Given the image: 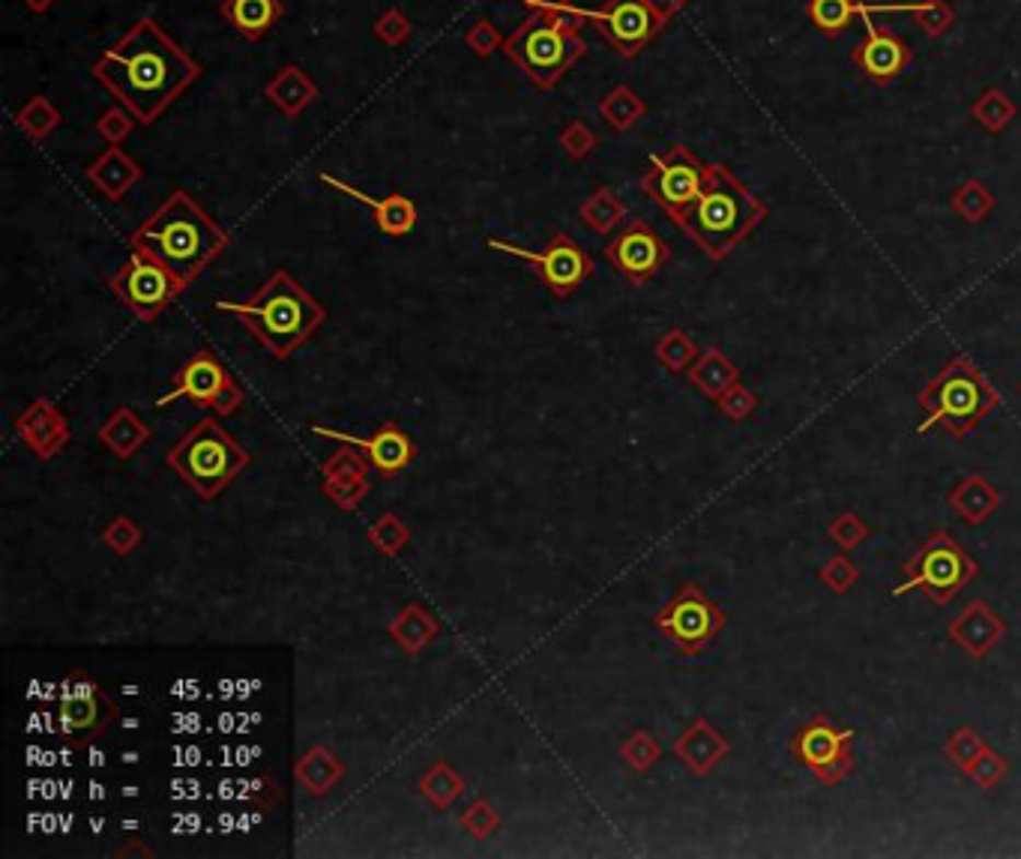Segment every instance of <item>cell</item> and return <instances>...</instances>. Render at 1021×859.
I'll return each instance as SVG.
<instances>
[{"label":"cell","mask_w":1021,"mask_h":859,"mask_svg":"<svg viewBox=\"0 0 1021 859\" xmlns=\"http://www.w3.org/2000/svg\"><path fill=\"white\" fill-rule=\"evenodd\" d=\"M653 626L674 647V653L698 657L726 629V611L719 608L695 581H686L653 614Z\"/></svg>","instance_id":"9c48e42d"},{"label":"cell","mask_w":1021,"mask_h":859,"mask_svg":"<svg viewBox=\"0 0 1021 859\" xmlns=\"http://www.w3.org/2000/svg\"><path fill=\"white\" fill-rule=\"evenodd\" d=\"M719 410H722V417L731 419V422H743V419H750L755 414V407H758V396L746 390L743 384H734L728 390L726 396L716 402Z\"/></svg>","instance_id":"f907efd6"},{"label":"cell","mask_w":1021,"mask_h":859,"mask_svg":"<svg viewBox=\"0 0 1021 859\" xmlns=\"http://www.w3.org/2000/svg\"><path fill=\"white\" fill-rule=\"evenodd\" d=\"M129 249L148 252L193 285L228 249V231L193 195L177 189L132 231Z\"/></svg>","instance_id":"7a4b0ae2"},{"label":"cell","mask_w":1021,"mask_h":859,"mask_svg":"<svg viewBox=\"0 0 1021 859\" xmlns=\"http://www.w3.org/2000/svg\"><path fill=\"white\" fill-rule=\"evenodd\" d=\"M671 249L662 240L657 228L647 225L645 219L626 222L624 231H617L608 246H605V260L612 264L614 272H620L626 282L647 285L657 279V272L669 264Z\"/></svg>","instance_id":"2e32d148"},{"label":"cell","mask_w":1021,"mask_h":859,"mask_svg":"<svg viewBox=\"0 0 1021 859\" xmlns=\"http://www.w3.org/2000/svg\"><path fill=\"white\" fill-rule=\"evenodd\" d=\"M926 422L919 431L938 429L953 441H965L1000 407V396L974 362L955 357L931 378L917 396Z\"/></svg>","instance_id":"8992f818"},{"label":"cell","mask_w":1021,"mask_h":859,"mask_svg":"<svg viewBox=\"0 0 1021 859\" xmlns=\"http://www.w3.org/2000/svg\"><path fill=\"white\" fill-rule=\"evenodd\" d=\"M100 539H103V545L108 548V552L126 557V555H132L138 545H141L144 533H141V527H138L136 521L129 519V515H117V519L105 524L103 533H100Z\"/></svg>","instance_id":"7bdbcfd3"},{"label":"cell","mask_w":1021,"mask_h":859,"mask_svg":"<svg viewBox=\"0 0 1021 859\" xmlns=\"http://www.w3.org/2000/svg\"><path fill=\"white\" fill-rule=\"evenodd\" d=\"M386 632L408 657H420L422 650L441 635V623L431 611L422 608L420 602H410L390 620Z\"/></svg>","instance_id":"f546056e"},{"label":"cell","mask_w":1021,"mask_h":859,"mask_svg":"<svg viewBox=\"0 0 1021 859\" xmlns=\"http://www.w3.org/2000/svg\"><path fill=\"white\" fill-rule=\"evenodd\" d=\"M503 55L534 81L539 91H552L588 55V39L581 36L576 15L555 10L548 0L524 19L515 34L503 43Z\"/></svg>","instance_id":"5b68a950"},{"label":"cell","mask_w":1021,"mask_h":859,"mask_svg":"<svg viewBox=\"0 0 1021 859\" xmlns=\"http://www.w3.org/2000/svg\"><path fill=\"white\" fill-rule=\"evenodd\" d=\"M557 144L564 148V153H567L569 159L581 162V159L591 156L593 148H596V136H593L591 126L588 124H581V120H569V124L560 129Z\"/></svg>","instance_id":"c3c4849f"},{"label":"cell","mask_w":1021,"mask_h":859,"mask_svg":"<svg viewBox=\"0 0 1021 859\" xmlns=\"http://www.w3.org/2000/svg\"><path fill=\"white\" fill-rule=\"evenodd\" d=\"M108 288L138 321L153 324L189 288V282L148 252L132 249L129 260L108 279Z\"/></svg>","instance_id":"8fae6325"},{"label":"cell","mask_w":1021,"mask_h":859,"mask_svg":"<svg viewBox=\"0 0 1021 859\" xmlns=\"http://www.w3.org/2000/svg\"><path fill=\"white\" fill-rule=\"evenodd\" d=\"M817 578H821V584H824V588L833 590V593H839V596H845V593H848V590L860 581V569H857V564H854L851 557L836 555V557H829L827 564L817 569Z\"/></svg>","instance_id":"7dc6e473"},{"label":"cell","mask_w":1021,"mask_h":859,"mask_svg":"<svg viewBox=\"0 0 1021 859\" xmlns=\"http://www.w3.org/2000/svg\"><path fill=\"white\" fill-rule=\"evenodd\" d=\"M707 177H710V165L695 156L689 148L677 144L665 153L650 156L647 171L641 174V193L650 201H657L671 216V222L681 228L686 213L698 201V195L704 193Z\"/></svg>","instance_id":"30bf717a"},{"label":"cell","mask_w":1021,"mask_h":859,"mask_svg":"<svg viewBox=\"0 0 1021 859\" xmlns=\"http://www.w3.org/2000/svg\"><path fill=\"white\" fill-rule=\"evenodd\" d=\"M854 740L857 734L851 728H839L829 716L821 712L797 728L788 743V752L821 785H839L854 773Z\"/></svg>","instance_id":"4fadbf2b"},{"label":"cell","mask_w":1021,"mask_h":859,"mask_svg":"<svg viewBox=\"0 0 1021 859\" xmlns=\"http://www.w3.org/2000/svg\"><path fill=\"white\" fill-rule=\"evenodd\" d=\"M345 761L333 752L329 746H309L294 764V776L300 781V788L309 797H327L329 791H336L345 779Z\"/></svg>","instance_id":"d4e9b609"},{"label":"cell","mask_w":1021,"mask_h":859,"mask_svg":"<svg viewBox=\"0 0 1021 859\" xmlns=\"http://www.w3.org/2000/svg\"><path fill=\"white\" fill-rule=\"evenodd\" d=\"M1003 635H1007V623L983 600H971L947 623V638L962 647L971 659H986L1003 641Z\"/></svg>","instance_id":"44dd1931"},{"label":"cell","mask_w":1021,"mask_h":859,"mask_svg":"<svg viewBox=\"0 0 1021 859\" xmlns=\"http://www.w3.org/2000/svg\"><path fill=\"white\" fill-rule=\"evenodd\" d=\"M465 46L477 57H491L503 46V39H500L495 24L488 22V19H479L477 24H471V31L465 34Z\"/></svg>","instance_id":"f5cc1de1"},{"label":"cell","mask_w":1021,"mask_h":859,"mask_svg":"<svg viewBox=\"0 0 1021 859\" xmlns=\"http://www.w3.org/2000/svg\"><path fill=\"white\" fill-rule=\"evenodd\" d=\"M60 112H57V105L46 96H34L31 102H24L19 114H15V124L22 129L24 136L34 138V141H46L51 132H55L57 126H60Z\"/></svg>","instance_id":"8d00e7d4"},{"label":"cell","mask_w":1021,"mask_h":859,"mask_svg":"<svg viewBox=\"0 0 1021 859\" xmlns=\"http://www.w3.org/2000/svg\"><path fill=\"white\" fill-rule=\"evenodd\" d=\"M312 434H318V438H333V441L357 446V450L369 458L372 471L381 476H396V474H402V471H408L410 464L417 462V455H420L417 441H414V438H410L408 431L402 429L398 422H384V426H378L369 438H363V434H351V431L329 429V426H312Z\"/></svg>","instance_id":"ac0fdd59"},{"label":"cell","mask_w":1021,"mask_h":859,"mask_svg":"<svg viewBox=\"0 0 1021 859\" xmlns=\"http://www.w3.org/2000/svg\"><path fill=\"white\" fill-rule=\"evenodd\" d=\"M620 761L633 773H650L662 761V746H659V740L650 731H633L620 743Z\"/></svg>","instance_id":"f35d334b"},{"label":"cell","mask_w":1021,"mask_h":859,"mask_svg":"<svg viewBox=\"0 0 1021 859\" xmlns=\"http://www.w3.org/2000/svg\"><path fill=\"white\" fill-rule=\"evenodd\" d=\"M321 183H327L329 189H336V193H345L348 198H353V201L366 204V207L372 210V216H375L378 231L386 234V237H408L410 231L417 228V219H420L417 204L410 201V198H405V195L390 193L384 195V198H372V195L360 193L357 186L339 181V177H333V174H321Z\"/></svg>","instance_id":"7402d4cb"},{"label":"cell","mask_w":1021,"mask_h":859,"mask_svg":"<svg viewBox=\"0 0 1021 859\" xmlns=\"http://www.w3.org/2000/svg\"><path fill=\"white\" fill-rule=\"evenodd\" d=\"M165 464L198 498L216 500L250 467L252 455L219 426V417H205L174 443Z\"/></svg>","instance_id":"52a82bcc"},{"label":"cell","mask_w":1021,"mask_h":859,"mask_svg":"<svg viewBox=\"0 0 1021 859\" xmlns=\"http://www.w3.org/2000/svg\"><path fill=\"white\" fill-rule=\"evenodd\" d=\"M1019 393H1021V386H1019Z\"/></svg>","instance_id":"680465c9"},{"label":"cell","mask_w":1021,"mask_h":859,"mask_svg":"<svg viewBox=\"0 0 1021 859\" xmlns=\"http://www.w3.org/2000/svg\"><path fill=\"white\" fill-rule=\"evenodd\" d=\"M854 0H809V19L824 34H842L854 19Z\"/></svg>","instance_id":"60d3db41"},{"label":"cell","mask_w":1021,"mask_h":859,"mask_svg":"<svg viewBox=\"0 0 1021 859\" xmlns=\"http://www.w3.org/2000/svg\"><path fill=\"white\" fill-rule=\"evenodd\" d=\"M24 7H27V10L31 12H48L51 10V7H55L57 0H22Z\"/></svg>","instance_id":"9f6ffc18"},{"label":"cell","mask_w":1021,"mask_h":859,"mask_svg":"<svg viewBox=\"0 0 1021 859\" xmlns=\"http://www.w3.org/2000/svg\"><path fill=\"white\" fill-rule=\"evenodd\" d=\"M264 96L285 114V117H300L306 112L312 102L318 100V84L309 79L306 69L288 63L267 84H264Z\"/></svg>","instance_id":"4316f807"},{"label":"cell","mask_w":1021,"mask_h":859,"mask_svg":"<svg viewBox=\"0 0 1021 859\" xmlns=\"http://www.w3.org/2000/svg\"><path fill=\"white\" fill-rule=\"evenodd\" d=\"M114 716H117V707L91 674L76 671L60 683L57 719H60V731L67 736L88 740V736L100 734Z\"/></svg>","instance_id":"e0dca14e"},{"label":"cell","mask_w":1021,"mask_h":859,"mask_svg":"<svg viewBox=\"0 0 1021 859\" xmlns=\"http://www.w3.org/2000/svg\"><path fill=\"white\" fill-rule=\"evenodd\" d=\"M653 353H657V360L662 362L671 374L689 372V369L695 365V360L701 357V353H698V345L693 341V336H689V333H683V329H677V327L669 329V333L657 341Z\"/></svg>","instance_id":"d590c367"},{"label":"cell","mask_w":1021,"mask_h":859,"mask_svg":"<svg viewBox=\"0 0 1021 859\" xmlns=\"http://www.w3.org/2000/svg\"><path fill=\"white\" fill-rule=\"evenodd\" d=\"M84 174H88V181H91L108 201H120V198L141 181L144 169H141L126 150L114 148L112 144Z\"/></svg>","instance_id":"484cf974"},{"label":"cell","mask_w":1021,"mask_h":859,"mask_svg":"<svg viewBox=\"0 0 1021 859\" xmlns=\"http://www.w3.org/2000/svg\"><path fill=\"white\" fill-rule=\"evenodd\" d=\"M624 216L626 204L620 201L617 193L608 189V186L596 189V193L579 207V219L591 228V231H596V234H612L614 228L624 222Z\"/></svg>","instance_id":"836d02e7"},{"label":"cell","mask_w":1021,"mask_h":859,"mask_svg":"<svg viewBox=\"0 0 1021 859\" xmlns=\"http://www.w3.org/2000/svg\"><path fill=\"white\" fill-rule=\"evenodd\" d=\"M522 3H524V7H543L545 0H522Z\"/></svg>","instance_id":"6f0895ef"},{"label":"cell","mask_w":1021,"mask_h":859,"mask_svg":"<svg viewBox=\"0 0 1021 859\" xmlns=\"http://www.w3.org/2000/svg\"><path fill=\"white\" fill-rule=\"evenodd\" d=\"M829 539L839 545L842 552H854V548H860L869 536H872V527L860 519V515H854V512H842L836 519L829 521Z\"/></svg>","instance_id":"bcb514c9"},{"label":"cell","mask_w":1021,"mask_h":859,"mask_svg":"<svg viewBox=\"0 0 1021 859\" xmlns=\"http://www.w3.org/2000/svg\"><path fill=\"white\" fill-rule=\"evenodd\" d=\"M919 19L926 22L929 34H941L943 27H950V19H953V15H950V10L943 7L941 0H929V7L919 10Z\"/></svg>","instance_id":"db71d44e"},{"label":"cell","mask_w":1021,"mask_h":859,"mask_svg":"<svg viewBox=\"0 0 1021 859\" xmlns=\"http://www.w3.org/2000/svg\"><path fill=\"white\" fill-rule=\"evenodd\" d=\"M375 36L390 48H398L402 43H408V36H410L408 15H405L402 10H396V7H393V10H386L384 15L375 22Z\"/></svg>","instance_id":"816d5d0a"},{"label":"cell","mask_w":1021,"mask_h":859,"mask_svg":"<svg viewBox=\"0 0 1021 859\" xmlns=\"http://www.w3.org/2000/svg\"><path fill=\"white\" fill-rule=\"evenodd\" d=\"M647 112V105L641 102L633 88H626V84H617L605 100L600 102V114L605 124L617 129V132H626V129H633L636 120H641Z\"/></svg>","instance_id":"e575fe53"},{"label":"cell","mask_w":1021,"mask_h":859,"mask_svg":"<svg viewBox=\"0 0 1021 859\" xmlns=\"http://www.w3.org/2000/svg\"><path fill=\"white\" fill-rule=\"evenodd\" d=\"M854 60L860 63L869 79L890 81L896 79L898 72L905 69V63H908V46L898 36L878 31L874 24H869V34L854 51Z\"/></svg>","instance_id":"cb8c5ba5"},{"label":"cell","mask_w":1021,"mask_h":859,"mask_svg":"<svg viewBox=\"0 0 1021 859\" xmlns=\"http://www.w3.org/2000/svg\"><path fill=\"white\" fill-rule=\"evenodd\" d=\"M488 249L503 252V255H512V258L531 264L536 276L548 288V294L557 297V300L572 297L593 276V258L569 234H555L543 252L519 249V246L495 237L488 240Z\"/></svg>","instance_id":"9a60e30c"},{"label":"cell","mask_w":1021,"mask_h":859,"mask_svg":"<svg viewBox=\"0 0 1021 859\" xmlns=\"http://www.w3.org/2000/svg\"><path fill=\"white\" fill-rule=\"evenodd\" d=\"M686 374H689V384L710 402H719L731 386L740 384V365L719 348H707Z\"/></svg>","instance_id":"1f68e13d"},{"label":"cell","mask_w":1021,"mask_h":859,"mask_svg":"<svg viewBox=\"0 0 1021 859\" xmlns=\"http://www.w3.org/2000/svg\"><path fill=\"white\" fill-rule=\"evenodd\" d=\"M647 7L657 12L659 22L669 24L671 19H674V15L686 7V0H647Z\"/></svg>","instance_id":"11a10c76"},{"label":"cell","mask_w":1021,"mask_h":859,"mask_svg":"<svg viewBox=\"0 0 1021 859\" xmlns=\"http://www.w3.org/2000/svg\"><path fill=\"white\" fill-rule=\"evenodd\" d=\"M216 312L237 317L276 360H291L327 321V309L288 270L272 272L246 303L219 300Z\"/></svg>","instance_id":"3957f363"},{"label":"cell","mask_w":1021,"mask_h":859,"mask_svg":"<svg viewBox=\"0 0 1021 859\" xmlns=\"http://www.w3.org/2000/svg\"><path fill=\"white\" fill-rule=\"evenodd\" d=\"M979 576V564L955 543L947 531H935L902 566V581L893 588V596H905L910 590H923L931 605H950L955 593Z\"/></svg>","instance_id":"ba28073f"},{"label":"cell","mask_w":1021,"mask_h":859,"mask_svg":"<svg viewBox=\"0 0 1021 859\" xmlns=\"http://www.w3.org/2000/svg\"><path fill=\"white\" fill-rule=\"evenodd\" d=\"M100 441H103L120 462H126V458H132L144 443L153 441V431H150L148 422L138 417L132 407H117L112 417L100 426Z\"/></svg>","instance_id":"4dcf8cb0"},{"label":"cell","mask_w":1021,"mask_h":859,"mask_svg":"<svg viewBox=\"0 0 1021 859\" xmlns=\"http://www.w3.org/2000/svg\"><path fill=\"white\" fill-rule=\"evenodd\" d=\"M459 824L465 826L467 836L486 841L488 836H495V833H498L500 812L495 809V803H491L488 797L479 793V797H474V800L462 809V814H459Z\"/></svg>","instance_id":"ab89813d"},{"label":"cell","mask_w":1021,"mask_h":859,"mask_svg":"<svg viewBox=\"0 0 1021 859\" xmlns=\"http://www.w3.org/2000/svg\"><path fill=\"white\" fill-rule=\"evenodd\" d=\"M552 7L576 15L579 22H591L612 43L614 51L624 57L641 55L647 43L665 27L657 12L647 7V0H605L600 10H579L572 3H552Z\"/></svg>","instance_id":"5bb4252c"},{"label":"cell","mask_w":1021,"mask_h":859,"mask_svg":"<svg viewBox=\"0 0 1021 859\" xmlns=\"http://www.w3.org/2000/svg\"><path fill=\"white\" fill-rule=\"evenodd\" d=\"M991 207H995V198H991V193H988L983 183L976 181L965 183L953 198V210L962 216V219H967V222H983Z\"/></svg>","instance_id":"f6af8a7d"},{"label":"cell","mask_w":1021,"mask_h":859,"mask_svg":"<svg viewBox=\"0 0 1021 859\" xmlns=\"http://www.w3.org/2000/svg\"><path fill=\"white\" fill-rule=\"evenodd\" d=\"M136 124H138L136 117L126 112V108H120V105H117V108H108V112H103V117L96 120V132H100V136H103L108 144L120 148L126 138H129V132L136 129Z\"/></svg>","instance_id":"681fc988"},{"label":"cell","mask_w":1021,"mask_h":859,"mask_svg":"<svg viewBox=\"0 0 1021 859\" xmlns=\"http://www.w3.org/2000/svg\"><path fill=\"white\" fill-rule=\"evenodd\" d=\"M219 10L243 39H262L282 22V0H222Z\"/></svg>","instance_id":"f1b7e54d"},{"label":"cell","mask_w":1021,"mask_h":859,"mask_svg":"<svg viewBox=\"0 0 1021 859\" xmlns=\"http://www.w3.org/2000/svg\"><path fill=\"white\" fill-rule=\"evenodd\" d=\"M15 434L43 462L63 453V446L72 438L67 417L48 398H34L31 405L24 407L22 414L15 417Z\"/></svg>","instance_id":"ffe728a7"},{"label":"cell","mask_w":1021,"mask_h":859,"mask_svg":"<svg viewBox=\"0 0 1021 859\" xmlns=\"http://www.w3.org/2000/svg\"><path fill=\"white\" fill-rule=\"evenodd\" d=\"M177 398H186V402L205 407V410H213L216 417L222 419L237 414L246 402V393L237 384V378L228 372L225 362L219 360L213 351L201 348L174 372L171 390L156 398V405L165 407Z\"/></svg>","instance_id":"7c38bea8"},{"label":"cell","mask_w":1021,"mask_h":859,"mask_svg":"<svg viewBox=\"0 0 1021 859\" xmlns=\"http://www.w3.org/2000/svg\"><path fill=\"white\" fill-rule=\"evenodd\" d=\"M93 76L138 124L150 126L205 76V67L186 55L156 19L144 15L112 48H105V55L93 63Z\"/></svg>","instance_id":"6da1fadb"},{"label":"cell","mask_w":1021,"mask_h":859,"mask_svg":"<svg viewBox=\"0 0 1021 859\" xmlns=\"http://www.w3.org/2000/svg\"><path fill=\"white\" fill-rule=\"evenodd\" d=\"M372 464L357 446H341L321 464V491L341 512H353L372 491Z\"/></svg>","instance_id":"d6986e66"},{"label":"cell","mask_w":1021,"mask_h":859,"mask_svg":"<svg viewBox=\"0 0 1021 859\" xmlns=\"http://www.w3.org/2000/svg\"><path fill=\"white\" fill-rule=\"evenodd\" d=\"M967 779L974 781L976 788H983V791H991V788H998L1000 781L1010 776V761L998 755L995 748H986L979 758L967 767L965 773Z\"/></svg>","instance_id":"ee69618b"},{"label":"cell","mask_w":1021,"mask_h":859,"mask_svg":"<svg viewBox=\"0 0 1021 859\" xmlns=\"http://www.w3.org/2000/svg\"><path fill=\"white\" fill-rule=\"evenodd\" d=\"M986 748H988V743L983 740V736L976 734V731H971V728H959V731H953V734L947 736V743H943V755H947L950 764H955L962 773H967V767H971V764H974V761L979 758Z\"/></svg>","instance_id":"b9f144b4"},{"label":"cell","mask_w":1021,"mask_h":859,"mask_svg":"<svg viewBox=\"0 0 1021 859\" xmlns=\"http://www.w3.org/2000/svg\"><path fill=\"white\" fill-rule=\"evenodd\" d=\"M728 752H731V743H728L726 736L719 734L704 716L693 719L689 728H686V731L677 736V743H674V755H677V761H681L683 767L689 769L693 776L713 773L716 764L726 758Z\"/></svg>","instance_id":"603a6c76"},{"label":"cell","mask_w":1021,"mask_h":859,"mask_svg":"<svg viewBox=\"0 0 1021 859\" xmlns=\"http://www.w3.org/2000/svg\"><path fill=\"white\" fill-rule=\"evenodd\" d=\"M767 219V207L758 195L746 189L731 169L710 165V177L693 210L683 219V231L707 258L726 260L743 240Z\"/></svg>","instance_id":"277c9868"},{"label":"cell","mask_w":1021,"mask_h":859,"mask_svg":"<svg viewBox=\"0 0 1021 859\" xmlns=\"http://www.w3.org/2000/svg\"><path fill=\"white\" fill-rule=\"evenodd\" d=\"M420 793L422 800L434 809V812H450L455 800L465 793V779L462 773L450 764V761H434L431 767L422 769L420 776Z\"/></svg>","instance_id":"d6a6232c"},{"label":"cell","mask_w":1021,"mask_h":859,"mask_svg":"<svg viewBox=\"0 0 1021 859\" xmlns=\"http://www.w3.org/2000/svg\"><path fill=\"white\" fill-rule=\"evenodd\" d=\"M410 536H414V533H410V527L405 524V521L398 519L396 512H384V515H381V519H378L375 524L366 531L369 545H372L375 552H381L384 557H396L398 552H405L410 543Z\"/></svg>","instance_id":"74e56055"},{"label":"cell","mask_w":1021,"mask_h":859,"mask_svg":"<svg viewBox=\"0 0 1021 859\" xmlns=\"http://www.w3.org/2000/svg\"><path fill=\"white\" fill-rule=\"evenodd\" d=\"M947 503L953 507V512H959V519L965 524L983 527L1000 509V491L983 474H971L947 495Z\"/></svg>","instance_id":"83f0119b"}]
</instances>
